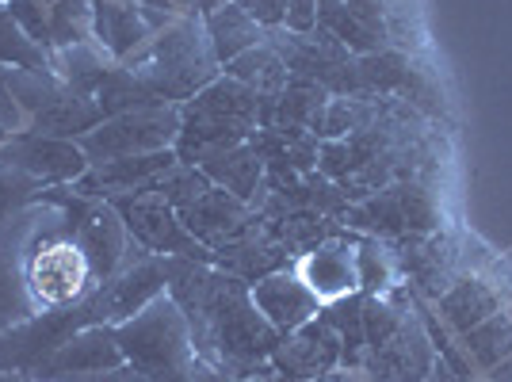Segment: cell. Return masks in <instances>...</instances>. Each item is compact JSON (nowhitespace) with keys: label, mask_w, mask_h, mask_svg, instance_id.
Segmentation results:
<instances>
[{"label":"cell","mask_w":512,"mask_h":382,"mask_svg":"<svg viewBox=\"0 0 512 382\" xmlns=\"http://www.w3.org/2000/svg\"><path fill=\"white\" fill-rule=\"evenodd\" d=\"M192 329L195 356L230 382L268 379L279 333L256 310L249 283L203 260L169 256V287Z\"/></svg>","instance_id":"1"},{"label":"cell","mask_w":512,"mask_h":382,"mask_svg":"<svg viewBox=\"0 0 512 382\" xmlns=\"http://www.w3.org/2000/svg\"><path fill=\"white\" fill-rule=\"evenodd\" d=\"M127 367L150 382H230L207 360L195 356L192 329L176 298L165 291L146 302L134 318L115 325Z\"/></svg>","instance_id":"2"},{"label":"cell","mask_w":512,"mask_h":382,"mask_svg":"<svg viewBox=\"0 0 512 382\" xmlns=\"http://www.w3.org/2000/svg\"><path fill=\"white\" fill-rule=\"evenodd\" d=\"M150 88L161 104H188L203 88L222 77V62L214 54L207 23L199 12L176 16V20L157 31L150 43L142 46L130 62H123Z\"/></svg>","instance_id":"3"},{"label":"cell","mask_w":512,"mask_h":382,"mask_svg":"<svg viewBox=\"0 0 512 382\" xmlns=\"http://www.w3.org/2000/svg\"><path fill=\"white\" fill-rule=\"evenodd\" d=\"M43 203V222L23 253V283H27L35 310H65V306H77L96 287V272L88 264L85 249L77 245V237L69 234L62 207L50 199Z\"/></svg>","instance_id":"4"},{"label":"cell","mask_w":512,"mask_h":382,"mask_svg":"<svg viewBox=\"0 0 512 382\" xmlns=\"http://www.w3.org/2000/svg\"><path fill=\"white\" fill-rule=\"evenodd\" d=\"M256 100L253 88H245L234 77H218L192 96L188 104H180V138H176V157L184 165H195L203 153L226 146L249 142L256 130Z\"/></svg>","instance_id":"5"},{"label":"cell","mask_w":512,"mask_h":382,"mask_svg":"<svg viewBox=\"0 0 512 382\" xmlns=\"http://www.w3.org/2000/svg\"><path fill=\"white\" fill-rule=\"evenodd\" d=\"M341 226L363 230L379 241H398V237H425L444 230V211L432 180H398L363 203H348Z\"/></svg>","instance_id":"6"},{"label":"cell","mask_w":512,"mask_h":382,"mask_svg":"<svg viewBox=\"0 0 512 382\" xmlns=\"http://www.w3.org/2000/svg\"><path fill=\"white\" fill-rule=\"evenodd\" d=\"M176 138H180V107L161 104L107 115L100 127H92L85 138H77V146L85 149L88 165H107L119 157L176 149Z\"/></svg>","instance_id":"7"},{"label":"cell","mask_w":512,"mask_h":382,"mask_svg":"<svg viewBox=\"0 0 512 382\" xmlns=\"http://www.w3.org/2000/svg\"><path fill=\"white\" fill-rule=\"evenodd\" d=\"M43 199L58 203L65 211V226L77 237V245L85 249L88 264L96 272V283H104L107 276H115L123 268L134 241H130L119 211L107 199H88V195H77L73 188H50L43 191Z\"/></svg>","instance_id":"8"},{"label":"cell","mask_w":512,"mask_h":382,"mask_svg":"<svg viewBox=\"0 0 512 382\" xmlns=\"http://www.w3.org/2000/svg\"><path fill=\"white\" fill-rule=\"evenodd\" d=\"M165 287H169V256H153L142 245H134L123 268L115 276H107L104 283H96L81 298V306L92 325H123L146 302L165 295Z\"/></svg>","instance_id":"9"},{"label":"cell","mask_w":512,"mask_h":382,"mask_svg":"<svg viewBox=\"0 0 512 382\" xmlns=\"http://www.w3.org/2000/svg\"><path fill=\"white\" fill-rule=\"evenodd\" d=\"M134 245H142L146 253L153 256H184V260H203V264H214V253L203 249L188 226L180 222V214L172 207L165 195H157L153 188L134 191V195H119V199H107Z\"/></svg>","instance_id":"10"},{"label":"cell","mask_w":512,"mask_h":382,"mask_svg":"<svg viewBox=\"0 0 512 382\" xmlns=\"http://www.w3.org/2000/svg\"><path fill=\"white\" fill-rule=\"evenodd\" d=\"M123 348L115 337V325H85L73 337L58 344L31 375L39 382H100L104 375L123 367Z\"/></svg>","instance_id":"11"},{"label":"cell","mask_w":512,"mask_h":382,"mask_svg":"<svg viewBox=\"0 0 512 382\" xmlns=\"http://www.w3.org/2000/svg\"><path fill=\"white\" fill-rule=\"evenodd\" d=\"M436 340L428 337L425 321L417 318L413 310L406 321L375 348L363 352L360 371L371 382H421L436 363Z\"/></svg>","instance_id":"12"},{"label":"cell","mask_w":512,"mask_h":382,"mask_svg":"<svg viewBox=\"0 0 512 382\" xmlns=\"http://www.w3.org/2000/svg\"><path fill=\"white\" fill-rule=\"evenodd\" d=\"M390 249H394L398 268L428 298H440L455 279L467 276V253L459 249V237L448 230L425 237H398V241H390Z\"/></svg>","instance_id":"13"},{"label":"cell","mask_w":512,"mask_h":382,"mask_svg":"<svg viewBox=\"0 0 512 382\" xmlns=\"http://www.w3.org/2000/svg\"><path fill=\"white\" fill-rule=\"evenodd\" d=\"M169 23L172 16L142 8L134 0H92V43L119 65L130 62Z\"/></svg>","instance_id":"14"},{"label":"cell","mask_w":512,"mask_h":382,"mask_svg":"<svg viewBox=\"0 0 512 382\" xmlns=\"http://www.w3.org/2000/svg\"><path fill=\"white\" fill-rule=\"evenodd\" d=\"M0 161L23 169L31 180H39V188H69L85 176L92 165H88L85 149L69 138H43V134H27L23 130L20 138H12L8 146H0Z\"/></svg>","instance_id":"15"},{"label":"cell","mask_w":512,"mask_h":382,"mask_svg":"<svg viewBox=\"0 0 512 382\" xmlns=\"http://www.w3.org/2000/svg\"><path fill=\"white\" fill-rule=\"evenodd\" d=\"M46 214V203L35 199L23 214H16L4 230H0V333L20 325L23 318L39 314L35 302L27 295V283H23V253H27V241L39 230Z\"/></svg>","instance_id":"16"},{"label":"cell","mask_w":512,"mask_h":382,"mask_svg":"<svg viewBox=\"0 0 512 382\" xmlns=\"http://www.w3.org/2000/svg\"><path fill=\"white\" fill-rule=\"evenodd\" d=\"M333 367H341V337L321 314L299 329L283 333L272 352V375L287 382H314Z\"/></svg>","instance_id":"17"},{"label":"cell","mask_w":512,"mask_h":382,"mask_svg":"<svg viewBox=\"0 0 512 382\" xmlns=\"http://www.w3.org/2000/svg\"><path fill=\"white\" fill-rule=\"evenodd\" d=\"M295 272L299 279L318 295V302H337L360 291V249H356V237L341 234L325 237L321 245H314L310 253H302L295 260Z\"/></svg>","instance_id":"18"},{"label":"cell","mask_w":512,"mask_h":382,"mask_svg":"<svg viewBox=\"0 0 512 382\" xmlns=\"http://www.w3.org/2000/svg\"><path fill=\"white\" fill-rule=\"evenodd\" d=\"M214 268L245 279V283H256V279L272 276V272L295 268V253L283 245V237L260 214H253V222L245 226V234H237L230 245L214 249Z\"/></svg>","instance_id":"19"},{"label":"cell","mask_w":512,"mask_h":382,"mask_svg":"<svg viewBox=\"0 0 512 382\" xmlns=\"http://www.w3.org/2000/svg\"><path fill=\"white\" fill-rule=\"evenodd\" d=\"M176 161H180L176 149L119 157V161H107V165H92V169H88L77 184H69V188L77 191V195H88V199H119V195H134V191L153 188Z\"/></svg>","instance_id":"20"},{"label":"cell","mask_w":512,"mask_h":382,"mask_svg":"<svg viewBox=\"0 0 512 382\" xmlns=\"http://www.w3.org/2000/svg\"><path fill=\"white\" fill-rule=\"evenodd\" d=\"M249 295H253L256 310L264 314V321L276 329L279 337L321 314L318 295L302 283L295 268H283V272H272V276L249 283Z\"/></svg>","instance_id":"21"},{"label":"cell","mask_w":512,"mask_h":382,"mask_svg":"<svg viewBox=\"0 0 512 382\" xmlns=\"http://www.w3.org/2000/svg\"><path fill=\"white\" fill-rule=\"evenodd\" d=\"M176 214H180V222L188 226V234H192L203 249L214 253V249L230 245L237 234H245V226L253 222L256 211H253V203L237 199V195H230L226 188H211Z\"/></svg>","instance_id":"22"},{"label":"cell","mask_w":512,"mask_h":382,"mask_svg":"<svg viewBox=\"0 0 512 382\" xmlns=\"http://www.w3.org/2000/svg\"><path fill=\"white\" fill-rule=\"evenodd\" d=\"M325 104H329V92H325L318 81L291 77L279 96H264V100H260V107H256V127L299 130V134H314L321 142Z\"/></svg>","instance_id":"23"},{"label":"cell","mask_w":512,"mask_h":382,"mask_svg":"<svg viewBox=\"0 0 512 382\" xmlns=\"http://www.w3.org/2000/svg\"><path fill=\"white\" fill-rule=\"evenodd\" d=\"M195 165L207 172V180L214 188H226L230 195L245 199V203H253L260 188H264V161L256 157V149L249 142L203 153Z\"/></svg>","instance_id":"24"},{"label":"cell","mask_w":512,"mask_h":382,"mask_svg":"<svg viewBox=\"0 0 512 382\" xmlns=\"http://www.w3.org/2000/svg\"><path fill=\"white\" fill-rule=\"evenodd\" d=\"M440 314L455 333H470L474 325H482L486 318H493L501 310V291L493 287L490 279L482 276H459L444 295L436 298Z\"/></svg>","instance_id":"25"},{"label":"cell","mask_w":512,"mask_h":382,"mask_svg":"<svg viewBox=\"0 0 512 382\" xmlns=\"http://www.w3.org/2000/svg\"><path fill=\"white\" fill-rule=\"evenodd\" d=\"M203 23H207V35H211V46L222 65L234 62L237 54H245V50H253V46H260L268 39V31H264L253 16H245L234 0L211 8V12L203 16Z\"/></svg>","instance_id":"26"},{"label":"cell","mask_w":512,"mask_h":382,"mask_svg":"<svg viewBox=\"0 0 512 382\" xmlns=\"http://www.w3.org/2000/svg\"><path fill=\"white\" fill-rule=\"evenodd\" d=\"M111 65L115 62H111L96 43L58 46L54 58H50L54 77H58L65 88H73V92H81V96H92V100H96V92H100V85H104V77Z\"/></svg>","instance_id":"27"},{"label":"cell","mask_w":512,"mask_h":382,"mask_svg":"<svg viewBox=\"0 0 512 382\" xmlns=\"http://www.w3.org/2000/svg\"><path fill=\"white\" fill-rule=\"evenodd\" d=\"M222 73L226 77H234L241 81L245 88H253L256 100H264V96H279L287 81H291V73H287V62L279 58V50L268 39L253 50H245V54H237L234 62L222 65Z\"/></svg>","instance_id":"28"},{"label":"cell","mask_w":512,"mask_h":382,"mask_svg":"<svg viewBox=\"0 0 512 382\" xmlns=\"http://www.w3.org/2000/svg\"><path fill=\"white\" fill-rule=\"evenodd\" d=\"M379 107H383V96H371V92H360V96H329L325 123H321V142L325 138H348L356 130L371 127L379 119Z\"/></svg>","instance_id":"29"},{"label":"cell","mask_w":512,"mask_h":382,"mask_svg":"<svg viewBox=\"0 0 512 382\" xmlns=\"http://www.w3.org/2000/svg\"><path fill=\"white\" fill-rule=\"evenodd\" d=\"M321 318L333 325V333L341 337V367H356L363 363V295L337 298L321 306Z\"/></svg>","instance_id":"30"},{"label":"cell","mask_w":512,"mask_h":382,"mask_svg":"<svg viewBox=\"0 0 512 382\" xmlns=\"http://www.w3.org/2000/svg\"><path fill=\"white\" fill-rule=\"evenodd\" d=\"M409 69H413V58H409L406 50H398V46L363 54L360 58L363 92H371V96H398L402 85H406Z\"/></svg>","instance_id":"31"},{"label":"cell","mask_w":512,"mask_h":382,"mask_svg":"<svg viewBox=\"0 0 512 382\" xmlns=\"http://www.w3.org/2000/svg\"><path fill=\"white\" fill-rule=\"evenodd\" d=\"M96 104H100V111H104L107 119V115H123V111H138V107H161V100L130 73L127 65L115 62L107 69L100 92H96Z\"/></svg>","instance_id":"32"},{"label":"cell","mask_w":512,"mask_h":382,"mask_svg":"<svg viewBox=\"0 0 512 382\" xmlns=\"http://www.w3.org/2000/svg\"><path fill=\"white\" fill-rule=\"evenodd\" d=\"M463 352L478 367H497L501 360L512 356V314H493L482 325H474L470 333H463Z\"/></svg>","instance_id":"33"},{"label":"cell","mask_w":512,"mask_h":382,"mask_svg":"<svg viewBox=\"0 0 512 382\" xmlns=\"http://www.w3.org/2000/svg\"><path fill=\"white\" fill-rule=\"evenodd\" d=\"M0 65L4 69H50V54L23 35V27L12 20V12L4 8V0H0Z\"/></svg>","instance_id":"34"},{"label":"cell","mask_w":512,"mask_h":382,"mask_svg":"<svg viewBox=\"0 0 512 382\" xmlns=\"http://www.w3.org/2000/svg\"><path fill=\"white\" fill-rule=\"evenodd\" d=\"M360 295H386L398 276V260L394 249H386L379 237H360Z\"/></svg>","instance_id":"35"},{"label":"cell","mask_w":512,"mask_h":382,"mask_svg":"<svg viewBox=\"0 0 512 382\" xmlns=\"http://www.w3.org/2000/svg\"><path fill=\"white\" fill-rule=\"evenodd\" d=\"M54 50L73 43H92V0H58L50 4Z\"/></svg>","instance_id":"36"},{"label":"cell","mask_w":512,"mask_h":382,"mask_svg":"<svg viewBox=\"0 0 512 382\" xmlns=\"http://www.w3.org/2000/svg\"><path fill=\"white\" fill-rule=\"evenodd\" d=\"M39 195H43L39 180H31L23 169L8 165V161H0V230H4L16 214L27 211Z\"/></svg>","instance_id":"37"},{"label":"cell","mask_w":512,"mask_h":382,"mask_svg":"<svg viewBox=\"0 0 512 382\" xmlns=\"http://www.w3.org/2000/svg\"><path fill=\"white\" fill-rule=\"evenodd\" d=\"M214 184L207 180V172L199 169V165H184V161H176L157 184H153V191L157 195H165L176 211H184L188 203H195L203 191H211Z\"/></svg>","instance_id":"38"},{"label":"cell","mask_w":512,"mask_h":382,"mask_svg":"<svg viewBox=\"0 0 512 382\" xmlns=\"http://www.w3.org/2000/svg\"><path fill=\"white\" fill-rule=\"evenodd\" d=\"M4 8L12 12V20L23 27V35L31 43H39L54 58V27H50V4L43 0H4Z\"/></svg>","instance_id":"39"},{"label":"cell","mask_w":512,"mask_h":382,"mask_svg":"<svg viewBox=\"0 0 512 382\" xmlns=\"http://www.w3.org/2000/svg\"><path fill=\"white\" fill-rule=\"evenodd\" d=\"M27 130V119H23L20 104L12 96V85H8V69L0 65V146H8L12 138H20Z\"/></svg>","instance_id":"40"},{"label":"cell","mask_w":512,"mask_h":382,"mask_svg":"<svg viewBox=\"0 0 512 382\" xmlns=\"http://www.w3.org/2000/svg\"><path fill=\"white\" fill-rule=\"evenodd\" d=\"M245 16H253L264 31H279L283 20H287V4L291 0H234Z\"/></svg>","instance_id":"41"},{"label":"cell","mask_w":512,"mask_h":382,"mask_svg":"<svg viewBox=\"0 0 512 382\" xmlns=\"http://www.w3.org/2000/svg\"><path fill=\"white\" fill-rule=\"evenodd\" d=\"M283 31H295V35L318 31V0H291V4H287Z\"/></svg>","instance_id":"42"},{"label":"cell","mask_w":512,"mask_h":382,"mask_svg":"<svg viewBox=\"0 0 512 382\" xmlns=\"http://www.w3.org/2000/svg\"><path fill=\"white\" fill-rule=\"evenodd\" d=\"M344 4H348L352 16H360L367 27H375V31L386 35V0H344ZM386 39H390V35H386Z\"/></svg>","instance_id":"43"},{"label":"cell","mask_w":512,"mask_h":382,"mask_svg":"<svg viewBox=\"0 0 512 382\" xmlns=\"http://www.w3.org/2000/svg\"><path fill=\"white\" fill-rule=\"evenodd\" d=\"M134 4H142V8H153V12H165V16H192L199 12V0H134Z\"/></svg>","instance_id":"44"},{"label":"cell","mask_w":512,"mask_h":382,"mask_svg":"<svg viewBox=\"0 0 512 382\" xmlns=\"http://www.w3.org/2000/svg\"><path fill=\"white\" fill-rule=\"evenodd\" d=\"M421 382H467V375H463L459 367H451L448 360H440V356H436V363H432V371H428V375H425Z\"/></svg>","instance_id":"45"},{"label":"cell","mask_w":512,"mask_h":382,"mask_svg":"<svg viewBox=\"0 0 512 382\" xmlns=\"http://www.w3.org/2000/svg\"><path fill=\"white\" fill-rule=\"evenodd\" d=\"M100 382H150V379H142V375H138L134 367H127V363H123L119 371H111V375H104Z\"/></svg>","instance_id":"46"},{"label":"cell","mask_w":512,"mask_h":382,"mask_svg":"<svg viewBox=\"0 0 512 382\" xmlns=\"http://www.w3.org/2000/svg\"><path fill=\"white\" fill-rule=\"evenodd\" d=\"M218 4H226V0H199V16H207V12L218 8Z\"/></svg>","instance_id":"47"},{"label":"cell","mask_w":512,"mask_h":382,"mask_svg":"<svg viewBox=\"0 0 512 382\" xmlns=\"http://www.w3.org/2000/svg\"><path fill=\"white\" fill-rule=\"evenodd\" d=\"M268 382H287V379H279V375H268Z\"/></svg>","instance_id":"48"},{"label":"cell","mask_w":512,"mask_h":382,"mask_svg":"<svg viewBox=\"0 0 512 382\" xmlns=\"http://www.w3.org/2000/svg\"><path fill=\"white\" fill-rule=\"evenodd\" d=\"M241 382H268V379H241Z\"/></svg>","instance_id":"49"},{"label":"cell","mask_w":512,"mask_h":382,"mask_svg":"<svg viewBox=\"0 0 512 382\" xmlns=\"http://www.w3.org/2000/svg\"><path fill=\"white\" fill-rule=\"evenodd\" d=\"M16 382H39V379H16Z\"/></svg>","instance_id":"50"},{"label":"cell","mask_w":512,"mask_h":382,"mask_svg":"<svg viewBox=\"0 0 512 382\" xmlns=\"http://www.w3.org/2000/svg\"><path fill=\"white\" fill-rule=\"evenodd\" d=\"M43 4H58V0H43Z\"/></svg>","instance_id":"51"}]
</instances>
